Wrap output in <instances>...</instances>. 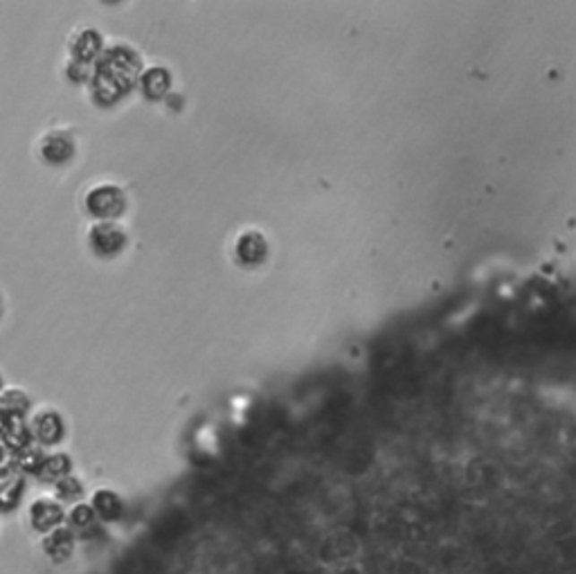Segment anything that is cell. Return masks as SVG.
<instances>
[{
	"instance_id": "obj_1",
	"label": "cell",
	"mask_w": 576,
	"mask_h": 574,
	"mask_svg": "<svg viewBox=\"0 0 576 574\" xmlns=\"http://www.w3.org/2000/svg\"><path fill=\"white\" fill-rule=\"evenodd\" d=\"M142 70V59L133 47L126 43H111L104 47L102 56L95 64V74L90 79V98L102 107L120 102L138 84Z\"/></svg>"
},
{
	"instance_id": "obj_2",
	"label": "cell",
	"mask_w": 576,
	"mask_h": 574,
	"mask_svg": "<svg viewBox=\"0 0 576 574\" xmlns=\"http://www.w3.org/2000/svg\"><path fill=\"white\" fill-rule=\"evenodd\" d=\"M83 208L98 221H117L126 210V194L113 183H99L86 192Z\"/></svg>"
},
{
	"instance_id": "obj_3",
	"label": "cell",
	"mask_w": 576,
	"mask_h": 574,
	"mask_svg": "<svg viewBox=\"0 0 576 574\" xmlns=\"http://www.w3.org/2000/svg\"><path fill=\"white\" fill-rule=\"evenodd\" d=\"M86 241L98 257H116L125 251L126 230L117 221H95L88 227Z\"/></svg>"
},
{
	"instance_id": "obj_4",
	"label": "cell",
	"mask_w": 576,
	"mask_h": 574,
	"mask_svg": "<svg viewBox=\"0 0 576 574\" xmlns=\"http://www.w3.org/2000/svg\"><path fill=\"white\" fill-rule=\"evenodd\" d=\"M37 151H39V158H41L46 165L59 167V165H65V162L73 160L74 140L68 131L50 129L47 133H43L41 138H39Z\"/></svg>"
},
{
	"instance_id": "obj_5",
	"label": "cell",
	"mask_w": 576,
	"mask_h": 574,
	"mask_svg": "<svg viewBox=\"0 0 576 574\" xmlns=\"http://www.w3.org/2000/svg\"><path fill=\"white\" fill-rule=\"evenodd\" d=\"M102 34L95 28H77L68 37V59L79 61V64H98V59L104 52Z\"/></svg>"
},
{
	"instance_id": "obj_6",
	"label": "cell",
	"mask_w": 576,
	"mask_h": 574,
	"mask_svg": "<svg viewBox=\"0 0 576 574\" xmlns=\"http://www.w3.org/2000/svg\"><path fill=\"white\" fill-rule=\"evenodd\" d=\"M30 431L37 444L55 446L64 440L65 424L55 407H39L37 413L30 417Z\"/></svg>"
},
{
	"instance_id": "obj_7",
	"label": "cell",
	"mask_w": 576,
	"mask_h": 574,
	"mask_svg": "<svg viewBox=\"0 0 576 574\" xmlns=\"http://www.w3.org/2000/svg\"><path fill=\"white\" fill-rule=\"evenodd\" d=\"M232 255L241 266H259L268 257V241L259 230H244L235 236Z\"/></svg>"
},
{
	"instance_id": "obj_8",
	"label": "cell",
	"mask_w": 576,
	"mask_h": 574,
	"mask_svg": "<svg viewBox=\"0 0 576 574\" xmlns=\"http://www.w3.org/2000/svg\"><path fill=\"white\" fill-rule=\"evenodd\" d=\"M65 518V510L56 498H37L30 505V523L34 529L47 534L52 529L61 527Z\"/></svg>"
},
{
	"instance_id": "obj_9",
	"label": "cell",
	"mask_w": 576,
	"mask_h": 574,
	"mask_svg": "<svg viewBox=\"0 0 576 574\" xmlns=\"http://www.w3.org/2000/svg\"><path fill=\"white\" fill-rule=\"evenodd\" d=\"M0 441L7 446L12 455H16L19 450H23L25 446H30L34 441L32 431H30V424L25 422L23 415H10L7 413L5 424H3V431H0Z\"/></svg>"
},
{
	"instance_id": "obj_10",
	"label": "cell",
	"mask_w": 576,
	"mask_h": 574,
	"mask_svg": "<svg viewBox=\"0 0 576 574\" xmlns=\"http://www.w3.org/2000/svg\"><path fill=\"white\" fill-rule=\"evenodd\" d=\"M23 480L25 475L16 468L14 459L5 468H0V511L14 510L23 496Z\"/></svg>"
},
{
	"instance_id": "obj_11",
	"label": "cell",
	"mask_w": 576,
	"mask_h": 574,
	"mask_svg": "<svg viewBox=\"0 0 576 574\" xmlns=\"http://www.w3.org/2000/svg\"><path fill=\"white\" fill-rule=\"evenodd\" d=\"M140 90L149 99H162L171 90V74L165 65H149L142 70L138 81Z\"/></svg>"
},
{
	"instance_id": "obj_12",
	"label": "cell",
	"mask_w": 576,
	"mask_h": 574,
	"mask_svg": "<svg viewBox=\"0 0 576 574\" xmlns=\"http://www.w3.org/2000/svg\"><path fill=\"white\" fill-rule=\"evenodd\" d=\"M43 550L50 556L52 561L61 563V561H68L74 552V534L70 527H56L52 532L46 534V541H43Z\"/></svg>"
},
{
	"instance_id": "obj_13",
	"label": "cell",
	"mask_w": 576,
	"mask_h": 574,
	"mask_svg": "<svg viewBox=\"0 0 576 574\" xmlns=\"http://www.w3.org/2000/svg\"><path fill=\"white\" fill-rule=\"evenodd\" d=\"M46 458L47 455L46 450H43V446L32 441V444L25 446L23 450H19V453L14 455V464L23 475H39L43 464H46Z\"/></svg>"
},
{
	"instance_id": "obj_14",
	"label": "cell",
	"mask_w": 576,
	"mask_h": 574,
	"mask_svg": "<svg viewBox=\"0 0 576 574\" xmlns=\"http://www.w3.org/2000/svg\"><path fill=\"white\" fill-rule=\"evenodd\" d=\"M70 471H73V459H70V455L68 453H52L46 458V464H43L39 477L46 482H52V484H56L59 480L68 477Z\"/></svg>"
},
{
	"instance_id": "obj_15",
	"label": "cell",
	"mask_w": 576,
	"mask_h": 574,
	"mask_svg": "<svg viewBox=\"0 0 576 574\" xmlns=\"http://www.w3.org/2000/svg\"><path fill=\"white\" fill-rule=\"evenodd\" d=\"M92 510L99 518L104 520H116L122 514V501L117 493H113L111 489H99L92 496Z\"/></svg>"
},
{
	"instance_id": "obj_16",
	"label": "cell",
	"mask_w": 576,
	"mask_h": 574,
	"mask_svg": "<svg viewBox=\"0 0 576 574\" xmlns=\"http://www.w3.org/2000/svg\"><path fill=\"white\" fill-rule=\"evenodd\" d=\"M0 410L25 417L30 410V397L21 388H3V392H0Z\"/></svg>"
},
{
	"instance_id": "obj_17",
	"label": "cell",
	"mask_w": 576,
	"mask_h": 574,
	"mask_svg": "<svg viewBox=\"0 0 576 574\" xmlns=\"http://www.w3.org/2000/svg\"><path fill=\"white\" fill-rule=\"evenodd\" d=\"M82 493H83V484L82 480H77L74 475L64 477V480H59L55 484V498L59 502H74V505H77Z\"/></svg>"
},
{
	"instance_id": "obj_18",
	"label": "cell",
	"mask_w": 576,
	"mask_h": 574,
	"mask_svg": "<svg viewBox=\"0 0 576 574\" xmlns=\"http://www.w3.org/2000/svg\"><path fill=\"white\" fill-rule=\"evenodd\" d=\"M68 520L73 527H88V525L95 520V510H92V505H86V502H77V505H73V510L68 511Z\"/></svg>"
},
{
	"instance_id": "obj_19",
	"label": "cell",
	"mask_w": 576,
	"mask_h": 574,
	"mask_svg": "<svg viewBox=\"0 0 576 574\" xmlns=\"http://www.w3.org/2000/svg\"><path fill=\"white\" fill-rule=\"evenodd\" d=\"M92 74H95V68H90L88 64H79L74 59H68V64H65V77L74 84H86V81L90 84Z\"/></svg>"
},
{
	"instance_id": "obj_20",
	"label": "cell",
	"mask_w": 576,
	"mask_h": 574,
	"mask_svg": "<svg viewBox=\"0 0 576 574\" xmlns=\"http://www.w3.org/2000/svg\"><path fill=\"white\" fill-rule=\"evenodd\" d=\"M12 459H14V458H12V453L7 450V446L3 444V441H0V468H5L7 464H12Z\"/></svg>"
},
{
	"instance_id": "obj_21",
	"label": "cell",
	"mask_w": 576,
	"mask_h": 574,
	"mask_svg": "<svg viewBox=\"0 0 576 574\" xmlns=\"http://www.w3.org/2000/svg\"><path fill=\"white\" fill-rule=\"evenodd\" d=\"M5 417H7L5 410H0V431H3V424H5Z\"/></svg>"
},
{
	"instance_id": "obj_22",
	"label": "cell",
	"mask_w": 576,
	"mask_h": 574,
	"mask_svg": "<svg viewBox=\"0 0 576 574\" xmlns=\"http://www.w3.org/2000/svg\"><path fill=\"white\" fill-rule=\"evenodd\" d=\"M0 392H3V379H0Z\"/></svg>"
},
{
	"instance_id": "obj_23",
	"label": "cell",
	"mask_w": 576,
	"mask_h": 574,
	"mask_svg": "<svg viewBox=\"0 0 576 574\" xmlns=\"http://www.w3.org/2000/svg\"><path fill=\"white\" fill-rule=\"evenodd\" d=\"M0 302H3V300H0Z\"/></svg>"
}]
</instances>
